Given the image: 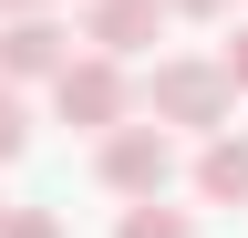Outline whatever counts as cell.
Returning <instances> with one entry per match:
<instances>
[{"label": "cell", "mask_w": 248, "mask_h": 238, "mask_svg": "<svg viewBox=\"0 0 248 238\" xmlns=\"http://www.w3.org/2000/svg\"><path fill=\"white\" fill-rule=\"evenodd\" d=\"M145 114L166 135H217L238 114V94H228V73L217 63H197V52H176V63H155V83H145Z\"/></svg>", "instance_id": "6da1fadb"}, {"label": "cell", "mask_w": 248, "mask_h": 238, "mask_svg": "<svg viewBox=\"0 0 248 238\" xmlns=\"http://www.w3.org/2000/svg\"><path fill=\"white\" fill-rule=\"evenodd\" d=\"M93 176H104L124 207H135V197H166V187H176V135H166V125H135V114H124L114 135H93Z\"/></svg>", "instance_id": "7a4b0ae2"}, {"label": "cell", "mask_w": 248, "mask_h": 238, "mask_svg": "<svg viewBox=\"0 0 248 238\" xmlns=\"http://www.w3.org/2000/svg\"><path fill=\"white\" fill-rule=\"evenodd\" d=\"M52 114L73 135H114L124 114H135V83H124V63H104V52H73V63L52 73Z\"/></svg>", "instance_id": "3957f363"}, {"label": "cell", "mask_w": 248, "mask_h": 238, "mask_svg": "<svg viewBox=\"0 0 248 238\" xmlns=\"http://www.w3.org/2000/svg\"><path fill=\"white\" fill-rule=\"evenodd\" d=\"M62 63H73V32H62L52 11H31V21H0V83H52Z\"/></svg>", "instance_id": "277c9868"}, {"label": "cell", "mask_w": 248, "mask_h": 238, "mask_svg": "<svg viewBox=\"0 0 248 238\" xmlns=\"http://www.w3.org/2000/svg\"><path fill=\"white\" fill-rule=\"evenodd\" d=\"M155 32H166V11H155V0H93V11H83V42L104 52V63H135Z\"/></svg>", "instance_id": "5b68a950"}, {"label": "cell", "mask_w": 248, "mask_h": 238, "mask_svg": "<svg viewBox=\"0 0 248 238\" xmlns=\"http://www.w3.org/2000/svg\"><path fill=\"white\" fill-rule=\"evenodd\" d=\"M197 197H207V207H248V135H238V125L197 135Z\"/></svg>", "instance_id": "8992f818"}, {"label": "cell", "mask_w": 248, "mask_h": 238, "mask_svg": "<svg viewBox=\"0 0 248 238\" xmlns=\"http://www.w3.org/2000/svg\"><path fill=\"white\" fill-rule=\"evenodd\" d=\"M114 238H197V218H186V207H166V197H135Z\"/></svg>", "instance_id": "52a82bcc"}, {"label": "cell", "mask_w": 248, "mask_h": 238, "mask_svg": "<svg viewBox=\"0 0 248 238\" xmlns=\"http://www.w3.org/2000/svg\"><path fill=\"white\" fill-rule=\"evenodd\" d=\"M31 145V104H21V83H0V166H11Z\"/></svg>", "instance_id": "ba28073f"}, {"label": "cell", "mask_w": 248, "mask_h": 238, "mask_svg": "<svg viewBox=\"0 0 248 238\" xmlns=\"http://www.w3.org/2000/svg\"><path fill=\"white\" fill-rule=\"evenodd\" d=\"M0 238H73V228H62L52 207H11V218H0Z\"/></svg>", "instance_id": "9c48e42d"}, {"label": "cell", "mask_w": 248, "mask_h": 238, "mask_svg": "<svg viewBox=\"0 0 248 238\" xmlns=\"http://www.w3.org/2000/svg\"><path fill=\"white\" fill-rule=\"evenodd\" d=\"M217 73H228V94H248V21H238V42L217 52Z\"/></svg>", "instance_id": "30bf717a"}, {"label": "cell", "mask_w": 248, "mask_h": 238, "mask_svg": "<svg viewBox=\"0 0 248 238\" xmlns=\"http://www.w3.org/2000/svg\"><path fill=\"white\" fill-rule=\"evenodd\" d=\"M155 11H166V21H217L228 0H155Z\"/></svg>", "instance_id": "8fae6325"}, {"label": "cell", "mask_w": 248, "mask_h": 238, "mask_svg": "<svg viewBox=\"0 0 248 238\" xmlns=\"http://www.w3.org/2000/svg\"><path fill=\"white\" fill-rule=\"evenodd\" d=\"M31 11H52V0H0V21H31Z\"/></svg>", "instance_id": "7c38bea8"}, {"label": "cell", "mask_w": 248, "mask_h": 238, "mask_svg": "<svg viewBox=\"0 0 248 238\" xmlns=\"http://www.w3.org/2000/svg\"><path fill=\"white\" fill-rule=\"evenodd\" d=\"M0 218H11V197H0Z\"/></svg>", "instance_id": "4fadbf2b"}]
</instances>
